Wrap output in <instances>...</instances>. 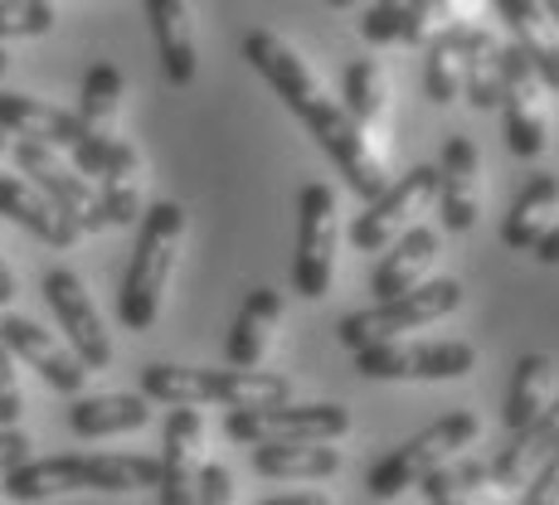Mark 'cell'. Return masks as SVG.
Here are the masks:
<instances>
[{
    "label": "cell",
    "instance_id": "obj_21",
    "mask_svg": "<svg viewBox=\"0 0 559 505\" xmlns=\"http://www.w3.org/2000/svg\"><path fill=\"white\" fill-rule=\"evenodd\" d=\"M491 5L507 20L511 45L525 53V63H531L535 79H540V88L559 93V35L550 29V20H545L540 0H491Z\"/></svg>",
    "mask_w": 559,
    "mask_h": 505
},
{
    "label": "cell",
    "instance_id": "obj_9",
    "mask_svg": "<svg viewBox=\"0 0 559 505\" xmlns=\"http://www.w3.org/2000/svg\"><path fill=\"white\" fill-rule=\"evenodd\" d=\"M477 370V346L467 340H384L356 350V374L365 380H467Z\"/></svg>",
    "mask_w": 559,
    "mask_h": 505
},
{
    "label": "cell",
    "instance_id": "obj_19",
    "mask_svg": "<svg viewBox=\"0 0 559 505\" xmlns=\"http://www.w3.org/2000/svg\"><path fill=\"white\" fill-rule=\"evenodd\" d=\"M555 447H559V399L545 404V413L535 418V423H525L521 433H511V443L487 461L497 491H525V481L550 461Z\"/></svg>",
    "mask_w": 559,
    "mask_h": 505
},
{
    "label": "cell",
    "instance_id": "obj_15",
    "mask_svg": "<svg viewBox=\"0 0 559 505\" xmlns=\"http://www.w3.org/2000/svg\"><path fill=\"white\" fill-rule=\"evenodd\" d=\"M200 447H204V418L200 408H170L160 428V457H156V501L160 505H195L200 496Z\"/></svg>",
    "mask_w": 559,
    "mask_h": 505
},
{
    "label": "cell",
    "instance_id": "obj_30",
    "mask_svg": "<svg viewBox=\"0 0 559 505\" xmlns=\"http://www.w3.org/2000/svg\"><path fill=\"white\" fill-rule=\"evenodd\" d=\"M433 0H374L360 20L365 45H424Z\"/></svg>",
    "mask_w": 559,
    "mask_h": 505
},
{
    "label": "cell",
    "instance_id": "obj_3",
    "mask_svg": "<svg viewBox=\"0 0 559 505\" xmlns=\"http://www.w3.org/2000/svg\"><path fill=\"white\" fill-rule=\"evenodd\" d=\"M186 239V209L176 200H156L152 209H142L136 224V249L127 263L122 292H117V316L127 330H152L166 302L170 273H176V253Z\"/></svg>",
    "mask_w": 559,
    "mask_h": 505
},
{
    "label": "cell",
    "instance_id": "obj_11",
    "mask_svg": "<svg viewBox=\"0 0 559 505\" xmlns=\"http://www.w3.org/2000/svg\"><path fill=\"white\" fill-rule=\"evenodd\" d=\"M45 302L63 330V346L79 354L83 370H107V364H112V336H107V326H103L98 306H93L88 287H83V277L69 273V267L45 273Z\"/></svg>",
    "mask_w": 559,
    "mask_h": 505
},
{
    "label": "cell",
    "instance_id": "obj_14",
    "mask_svg": "<svg viewBox=\"0 0 559 505\" xmlns=\"http://www.w3.org/2000/svg\"><path fill=\"white\" fill-rule=\"evenodd\" d=\"M540 79L525 63L515 45H501V107H507V146L521 160L545 156L550 146V122H545V98Z\"/></svg>",
    "mask_w": 559,
    "mask_h": 505
},
{
    "label": "cell",
    "instance_id": "obj_41",
    "mask_svg": "<svg viewBox=\"0 0 559 505\" xmlns=\"http://www.w3.org/2000/svg\"><path fill=\"white\" fill-rule=\"evenodd\" d=\"M535 257H540V263H550V267H559V224H555V229L540 239V249H535Z\"/></svg>",
    "mask_w": 559,
    "mask_h": 505
},
{
    "label": "cell",
    "instance_id": "obj_26",
    "mask_svg": "<svg viewBox=\"0 0 559 505\" xmlns=\"http://www.w3.org/2000/svg\"><path fill=\"white\" fill-rule=\"evenodd\" d=\"M152 423V399L142 394H79L69 408V428L79 437H122Z\"/></svg>",
    "mask_w": 559,
    "mask_h": 505
},
{
    "label": "cell",
    "instance_id": "obj_36",
    "mask_svg": "<svg viewBox=\"0 0 559 505\" xmlns=\"http://www.w3.org/2000/svg\"><path fill=\"white\" fill-rule=\"evenodd\" d=\"M20 413H25V389L15 374V354L0 346V428H15Z\"/></svg>",
    "mask_w": 559,
    "mask_h": 505
},
{
    "label": "cell",
    "instance_id": "obj_27",
    "mask_svg": "<svg viewBox=\"0 0 559 505\" xmlns=\"http://www.w3.org/2000/svg\"><path fill=\"white\" fill-rule=\"evenodd\" d=\"M555 209H559V176H555V170H535V176L525 180V190L515 195L507 224H501L507 249H515V253H535V249H540V239L555 229V224H550Z\"/></svg>",
    "mask_w": 559,
    "mask_h": 505
},
{
    "label": "cell",
    "instance_id": "obj_10",
    "mask_svg": "<svg viewBox=\"0 0 559 505\" xmlns=\"http://www.w3.org/2000/svg\"><path fill=\"white\" fill-rule=\"evenodd\" d=\"M15 170L29 180V185L45 195L53 209L63 214V219L73 224L79 233H98L107 229L103 224V204H98V190L88 185V180L79 176V170L69 166V160H59L53 146H39V142H15Z\"/></svg>",
    "mask_w": 559,
    "mask_h": 505
},
{
    "label": "cell",
    "instance_id": "obj_17",
    "mask_svg": "<svg viewBox=\"0 0 559 505\" xmlns=\"http://www.w3.org/2000/svg\"><path fill=\"white\" fill-rule=\"evenodd\" d=\"M477 176H481V156L472 136H448L443 156H438V214H443L448 233H467L477 224L481 195H477Z\"/></svg>",
    "mask_w": 559,
    "mask_h": 505
},
{
    "label": "cell",
    "instance_id": "obj_7",
    "mask_svg": "<svg viewBox=\"0 0 559 505\" xmlns=\"http://www.w3.org/2000/svg\"><path fill=\"white\" fill-rule=\"evenodd\" d=\"M350 433L346 404H273V408H229L224 437L243 447L277 443H336Z\"/></svg>",
    "mask_w": 559,
    "mask_h": 505
},
{
    "label": "cell",
    "instance_id": "obj_35",
    "mask_svg": "<svg viewBox=\"0 0 559 505\" xmlns=\"http://www.w3.org/2000/svg\"><path fill=\"white\" fill-rule=\"evenodd\" d=\"M53 29L49 0H0V39H39Z\"/></svg>",
    "mask_w": 559,
    "mask_h": 505
},
{
    "label": "cell",
    "instance_id": "obj_20",
    "mask_svg": "<svg viewBox=\"0 0 559 505\" xmlns=\"http://www.w3.org/2000/svg\"><path fill=\"white\" fill-rule=\"evenodd\" d=\"M448 39L457 45V59H462V98L477 112L501 107V45L481 25H472V20L448 25Z\"/></svg>",
    "mask_w": 559,
    "mask_h": 505
},
{
    "label": "cell",
    "instance_id": "obj_6",
    "mask_svg": "<svg viewBox=\"0 0 559 505\" xmlns=\"http://www.w3.org/2000/svg\"><path fill=\"white\" fill-rule=\"evenodd\" d=\"M457 306H462V282H453V277H443V282H418L414 292L394 297V302H374V306H365V311H350V316H341L336 340L346 350L384 346V340H400L404 330L433 326V321L453 316Z\"/></svg>",
    "mask_w": 559,
    "mask_h": 505
},
{
    "label": "cell",
    "instance_id": "obj_16",
    "mask_svg": "<svg viewBox=\"0 0 559 505\" xmlns=\"http://www.w3.org/2000/svg\"><path fill=\"white\" fill-rule=\"evenodd\" d=\"M0 346L15 354V360H25L29 370H39V380L59 394H73V399H79L83 384H88V370H83L79 354L29 316H0Z\"/></svg>",
    "mask_w": 559,
    "mask_h": 505
},
{
    "label": "cell",
    "instance_id": "obj_34",
    "mask_svg": "<svg viewBox=\"0 0 559 505\" xmlns=\"http://www.w3.org/2000/svg\"><path fill=\"white\" fill-rule=\"evenodd\" d=\"M424 88H428V103H438V107L462 98V59H457V45L448 39V29H438V35L428 39Z\"/></svg>",
    "mask_w": 559,
    "mask_h": 505
},
{
    "label": "cell",
    "instance_id": "obj_45",
    "mask_svg": "<svg viewBox=\"0 0 559 505\" xmlns=\"http://www.w3.org/2000/svg\"><path fill=\"white\" fill-rule=\"evenodd\" d=\"M326 5H336V10H350V5H356V0H326Z\"/></svg>",
    "mask_w": 559,
    "mask_h": 505
},
{
    "label": "cell",
    "instance_id": "obj_42",
    "mask_svg": "<svg viewBox=\"0 0 559 505\" xmlns=\"http://www.w3.org/2000/svg\"><path fill=\"white\" fill-rule=\"evenodd\" d=\"M15 302V273L5 267V257H0V306Z\"/></svg>",
    "mask_w": 559,
    "mask_h": 505
},
{
    "label": "cell",
    "instance_id": "obj_22",
    "mask_svg": "<svg viewBox=\"0 0 559 505\" xmlns=\"http://www.w3.org/2000/svg\"><path fill=\"white\" fill-rule=\"evenodd\" d=\"M146 20H152L160 69L176 88H190L200 73V49H195V25H190V5L186 0H142Z\"/></svg>",
    "mask_w": 559,
    "mask_h": 505
},
{
    "label": "cell",
    "instance_id": "obj_43",
    "mask_svg": "<svg viewBox=\"0 0 559 505\" xmlns=\"http://www.w3.org/2000/svg\"><path fill=\"white\" fill-rule=\"evenodd\" d=\"M540 10H550V20L559 25V0H540Z\"/></svg>",
    "mask_w": 559,
    "mask_h": 505
},
{
    "label": "cell",
    "instance_id": "obj_2",
    "mask_svg": "<svg viewBox=\"0 0 559 505\" xmlns=\"http://www.w3.org/2000/svg\"><path fill=\"white\" fill-rule=\"evenodd\" d=\"M69 491H103V496H132L156 491V457L103 453V457H29L5 477L10 501H49Z\"/></svg>",
    "mask_w": 559,
    "mask_h": 505
},
{
    "label": "cell",
    "instance_id": "obj_29",
    "mask_svg": "<svg viewBox=\"0 0 559 505\" xmlns=\"http://www.w3.org/2000/svg\"><path fill=\"white\" fill-rule=\"evenodd\" d=\"M253 471L267 481H331L341 471V453L331 443L253 447Z\"/></svg>",
    "mask_w": 559,
    "mask_h": 505
},
{
    "label": "cell",
    "instance_id": "obj_4",
    "mask_svg": "<svg viewBox=\"0 0 559 505\" xmlns=\"http://www.w3.org/2000/svg\"><path fill=\"white\" fill-rule=\"evenodd\" d=\"M142 399L166 408H273L293 404V380L273 370H190V364H146Z\"/></svg>",
    "mask_w": 559,
    "mask_h": 505
},
{
    "label": "cell",
    "instance_id": "obj_37",
    "mask_svg": "<svg viewBox=\"0 0 559 505\" xmlns=\"http://www.w3.org/2000/svg\"><path fill=\"white\" fill-rule=\"evenodd\" d=\"M521 505H559V447L550 453V461H545V467L525 481Z\"/></svg>",
    "mask_w": 559,
    "mask_h": 505
},
{
    "label": "cell",
    "instance_id": "obj_1",
    "mask_svg": "<svg viewBox=\"0 0 559 505\" xmlns=\"http://www.w3.org/2000/svg\"><path fill=\"white\" fill-rule=\"evenodd\" d=\"M243 59L253 63L258 73L267 79V88L277 93V98L287 103V112L297 117V122L307 127L311 136H317V146L336 160V170L346 176V185L356 190V195L370 204L384 195V160L380 152L370 146V136L360 132L356 122H350V112L331 98L326 88H321V79L307 69V59L287 45L283 35H273V29H253V35H243Z\"/></svg>",
    "mask_w": 559,
    "mask_h": 505
},
{
    "label": "cell",
    "instance_id": "obj_18",
    "mask_svg": "<svg viewBox=\"0 0 559 505\" xmlns=\"http://www.w3.org/2000/svg\"><path fill=\"white\" fill-rule=\"evenodd\" d=\"M0 132L20 136V142L53 146V152H73L83 142L79 112L35 98V93H0Z\"/></svg>",
    "mask_w": 559,
    "mask_h": 505
},
{
    "label": "cell",
    "instance_id": "obj_38",
    "mask_svg": "<svg viewBox=\"0 0 559 505\" xmlns=\"http://www.w3.org/2000/svg\"><path fill=\"white\" fill-rule=\"evenodd\" d=\"M195 505H234V477H229V467H224V461H204Z\"/></svg>",
    "mask_w": 559,
    "mask_h": 505
},
{
    "label": "cell",
    "instance_id": "obj_32",
    "mask_svg": "<svg viewBox=\"0 0 559 505\" xmlns=\"http://www.w3.org/2000/svg\"><path fill=\"white\" fill-rule=\"evenodd\" d=\"M428 505H501L497 481H491L487 461H457V467H438L433 477L418 481Z\"/></svg>",
    "mask_w": 559,
    "mask_h": 505
},
{
    "label": "cell",
    "instance_id": "obj_5",
    "mask_svg": "<svg viewBox=\"0 0 559 505\" xmlns=\"http://www.w3.org/2000/svg\"><path fill=\"white\" fill-rule=\"evenodd\" d=\"M477 437H481V418L472 413V408H453V413H443L438 423H428L424 433H414L408 443H400L390 457H380L370 467L365 486H370L374 505L404 496L408 486H418V481L433 477L438 467H448V461H453L462 447L477 443Z\"/></svg>",
    "mask_w": 559,
    "mask_h": 505
},
{
    "label": "cell",
    "instance_id": "obj_46",
    "mask_svg": "<svg viewBox=\"0 0 559 505\" xmlns=\"http://www.w3.org/2000/svg\"><path fill=\"white\" fill-rule=\"evenodd\" d=\"M10 69V53H5V45H0V73H5Z\"/></svg>",
    "mask_w": 559,
    "mask_h": 505
},
{
    "label": "cell",
    "instance_id": "obj_44",
    "mask_svg": "<svg viewBox=\"0 0 559 505\" xmlns=\"http://www.w3.org/2000/svg\"><path fill=\"white\" fill-rule=\"evenodd\" d=\"M453 10V0H433V15H448Z\"/></svg>",
    "mask_w": 559,
    "mask_h": 505
},
{
    "label": "cell",
    "instance_id": "obj_25",
    "mask_svg": "<svg viewBox=\"0 0 559 505\" xmlns=\"http://www.w3.org/2000/svg\"><path fill=\"white\" fill-rule=\"evenodd\" d=\"M438 257V229H404L394 253L380 257V267L370 273V292L374 302H394V297L414 292L424 282V273Z\"/></svg>",
    "mask_w": 559,
    "mask_h": 505
},
{
    "label": "cell",
    "instance_id": "obj_33",
    "mask_svg": "<svg viewBox=\"0 0 559 505\" xmlns=\"http://www.w3.org/2000/svg\"><path fill=\"white\" fill-rule=\"evenodd\" d=\"M341 107L350 112V122H356L360 132L380 127V117H384V69L374 59H356L346 69V103Z\"/></svg>",
    "mask_w": 559,
    "mask_h": 505
},
{
    "label": "cell",
    "instance_id": "obj_28",
    "mask_svg": "<svg viewBox=\"0 0 559 505\" xmlns=\"http://www.w3.org/2000/svg\"><path fill=\"white\" fill-rule=\"evenodd\" d=\"M0 214H5L10 224H20V229H29L35 239L53 243V249H73V243H79V229H73L25 176H0Z\"/></svg>",
    "mask_w": 559,
    "mask_h": 505
},
{
    "label": "cell",
    "instance_id": "obj_23",
    "mask_svg": "<svg viewBox=\"0 0 559 505\" xmlns=\"http://www.w3.org/2000/svg\"><path fill=\"white\" fill-rule=\"evenodd\" d=\"M277 321H283V292H273V287H253V292L243 297L239 316H234L229 340H224L229 370H258V364H263Z\"/></svg>",
    "mask_w": 559,
    "mask_h": 505
},
{
    "label": "cell",
    "instance_id": "obj_47",
    "mask_svg": "<svg viewBox=\"0 0 559 505\" xmlns=\"http://www.w3.org/2000/svg\"><path fill=\"white\" fill-rule=\"evenodd\" d=\"M5 142H10V136H5V132H0V156H5Z\"/></svg>",
    "mask_w": 559,
    "mask_h": 505
},
{
    "label": "cell",
    "instance_id": "obj_24",
    "mask_svg": "<svg viewBox=\"0 0 559 505\" xmlns=\"http://www.w3.org/2000/svg\"><path fill=\"white\" fill-rule=\"evenodd\" d=\"M142 152H136L127 136H117L112 152L103 160L98 176V204H103V224H142Z\"/></svg>",
    "mask_w": 559,
    "mask_h": 505
},
{
    "label": "cell",
    "instance_id": "obj_8",
    "mask_svg": "<svg viewBox=\"0 0 559 505\" xmlns=\"http://www.w3.org/2000/svg\"><path fill=\"white\" fill-rule=\"evenodd\" d=\"M336 243H341V224H336V190L311 180L297 195V253H293V292L307 302H321L331 292L336 277Z\"/></svg>",
    "mask_w": 559,
    "mask_h": 505
},
{
    "label": "cell",
    "instance_id": "obj_39",
    "mask_svg": "<svg viewBox=\"0 0 559 505\" xmlns=\"http://www.w3.org/2000/svg\"><path fill=\"white\" fill-rule=\"evenodd\" d=\"M25 461H29V433L0 428V481H5L15 467H25Z\"/></svg>",
    "mask_w": 559,
    "mask_h": 505
},
{
    "label": "cell",
    "instance_id": "obj_40",
    "mask_svg": "<svg viewBox=\"0 0 559 505\" xmlns=\"http://www.w3.org/2000/svg\"><path fill=\"white\" fill-rule=\"evenodd\" d=\"M263 505H331V496H321V491H297V496H273Z\"/></svg>",
    "mask_w": 559,
    "mask_h": 505
},
{
    "label": "cell",
    "instance_id": "obj_12",
    "mask_svg": "<svg viewBox=\"0 0 559 505\" xmlns=\"http://www.w3.org/2000/svg\"><path fill=\"white\" fill-rule=\"evenodd\" d=\"M117 112H122V69L103 59L83 73V98H79L83 142L73 146V170H79L83 180L103 176V160L117 142Z\"/></svg>",
    "mask_w": 559,
    "mask_h": 505
},
{
    "label": "cell",
    "instance_id": "obj_31",
    "mask_svg": "<svg viewBox=\"0 0 559 505\" xmlns=\"http://www.w3.org/2000/svg\"><path fill=\"white\" fill-rule=\"evenodd\" d=\"M550 389H555L550 354H521V360H515V374H511V394H507V428L511 433H521L525 423H535V418L545 413Z\"/></svg>",
    "mask_w": 559,
    "mask_h": 505
},
{
    "label": "cell",
    "instance_id": "obj_13",
    "mask_svg": "<svg viewBox=\"0 0 559 505\" xmlns=\"http://www.w3.org/2000/svg\"><path fill=\"white\" fill-rule=\"evenodd\" d=\"M433 195H438V166H414L408 176L394 180V185H384L380 200L365 204V214H356L350 243H356L360 253H384Z\"/></svg>",
    "mask_w": 559,
    "mask_h": 505
}]
</instances>
